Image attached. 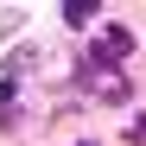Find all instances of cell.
<instances>
[{
  "label": "cell",
  "instance_id": "cell-1",
  "mask_svg": "<svg viewBox=\"0 0 146 146\" xmlns=\"http://www.w3.org/2000/svg\"><path fill=\"white\" fill-rule=\"evenodd\" d=\"M127 51H133V38L121 32V26H114V32H102V57H127Z\"/></svg>",
  "mask_w": 146,
  "mask_h": 146
},
{
  "label": "cell",
  "instance_id": "cell-2",
  "mask_svg": "<svg viewBox=\"0 0 146 146\" xmlns=\"http://www.w3.org/2000/svg\"><path fill=\"white\" fill-rule=\"evenodd\" d=\"M89 19H95V0H70L64 7V26H89Z\"/></svg>",
  "mask_w": 146,
  "mask_h": 146
},
{
  "label": "cell",
  "instance_id": "cell-3",
  "mask_svg": "<svg viewBox=\"0 0 146 146\" xmlns=\"http://www.w3.org/2000/svg\"><path fill=\"white\" fill-rule=\"evenodd\" d=\"M127 133H133V140H146V114H133V127H127Z\"/></svg>",
  "mask_w": 146,
  "mask_h": 146
},
{
  "label": "cell",
  "instance_id": "cell-4",
  "mask_svg": "<svg viewBox=\"0 0 146 146\" xmlns=\"http://www.w3.org/2000/svg\"><path fill=\"white\" fill-rule=\"evenodd\" d=\"M83 146H95V140H83Z\"/></svg>",
  "mask_w": 146,
  "mask_h": 146
}]
</instances>
